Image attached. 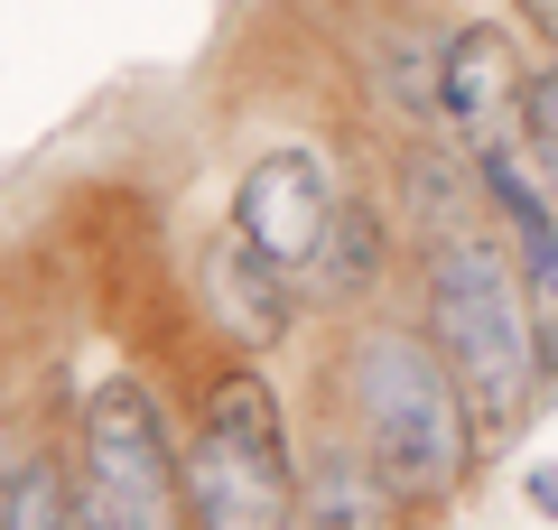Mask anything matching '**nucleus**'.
Instances as JSON below:
<instances>
[{
    "instance_id": "1",
    "label": "nucleus",
    "mask_w": 558,
    "mask_h": 530,
    "mask_svg": "<svg viewBox=\"0 0 558 530\" xmlns=\"http://www.w3.org/2000/svg\"><path fill=\"white\" fill-rule=\"evenodd\" d=\"M428 345L447 353V373L465 392V419L494 447L502 429H521V410L539 400L549 345L531 316V279L494 233H428Z\"/></svg>"
},
{
    "instance_id": "2",
    "label": "nucleus",
    "mask_w": 558,
    "mask_h": 530,
    "mask_svg": "<svg viewBox=\"0 0 558 530\" xmlns=\"http://www.w3.org/2000/svg\"><path fill=\"white\" fill-rule=\"evenodd\" d=\"M354 447L391 484V503H447L475 466V419L447 353L410 326H373L354 345Z\"/></svg>"
},
{
    "instance_id": "3",
    "label": "nucleus",
    "mask_w": 558,
    "mask_h": 530,
    "mask_svg": "<svg viewBox=\"0 0 558 530\" xmlns=\"http://www.w3.org/2000/svg\"><path fill=\"white\" fill-rule=\"evenodd\" d=\"M186 530H299V456L260 363H233L205 392L186 437Z\"/></svg>"
},
{
    "instance_id": "4",
    "label": "nucleus",
    "mask_w": 558,
    "mask_h": 530,
    "mask_svg": "<svg viewBox=\"0 0 558 530\" xmlns=\"http://www.w3.org/2000/svg\"><path fill=\"white\" fill-rule=\"evenodd\" d=\"M75 511L102 530H186V456L140 373H102L75 419Z\"/></svg>"
},
{
    "instance_id": "5",
    "label": "nucleus",
    "mask_w": 558,
    "mask_h": 530,
    "mask_svg": "<svg viewBox=\"0 0 558 530\" xmlns=\"http://www.w3.org/2000/svg\"><path fill=\"white\" fill-rule=\"evenodd\" d=\"M196 308L233 353H270L299 316V289H289V261H270L252 233H215L196 252Z\"/></svg>"
},
{
    "instance_id": "6",
    "label": "nucleus",
    "mask_w": 558,
    "mask_h": 530,
    "mask_svg": "<svg viewBox=\"0 0 558 530\" xmlns=\"http://www.w3.org/2000/svg\"><path fill=\"white\" fill-rule=\"evenodd\" d=\"M326 215H336V177H326L317 149H270V158L233 186V233H252L260 252L289 261V270H307Z\"/></svg>"
},
{
    "instance_id": "7",
    "label": "nucleus",
    "mask_w": 558,
    "mask_h": 530,
    "mask_svg": "<svg viewBox=\"0 0 558 530\" xmlns=\"http://www.w3.org/2000/svg\"><path fill=\"white\" fill-rule=\"evenodd\" d=\"M438 84H447V121L465 131V149H512L521 140V84H512V57H502L494 28H465V38H447L438 57Z\"/></svg>"
},
{
    "instance_id": "8",
    "label": "nucleus",
    "mask_w": 558,
    "mask_h": 530,
    "mask_svg": "<svg viewBox=\"0 0 558 530\" xmlns=\"http://www.w3.org/2000/svg\"><path fill=\"white\" fill-rule=\"evenodd\" d=\"M381 252H391L381 215H373V205H354V196H336L317 252H307V279H317V298H373L381 289Z\"/></svg>"
},
{
    "instance_id": "9",
    "label": "nucleus",
    "mask_w": 558,
    "mask_h": 530,
    "mask_svg": "<svg viewBox=\"0 0 558 530\" xmlns=\"http://www.w3.org/2000/svg\"><path fill=\"white\" fill-rule=\"evenodd\" d=\"M475 186H484V177H475ZM475 186H465L447 158H428V149L410 158V205H418V224H428V233H465V215H475Z\"/></svg>"
},
{
    "instance_id": "10",
    "label": "nucleus",
    "mask_w": 558,
    "mask_h": 530,
    "mask_svg": "<svg viewBox=\"0 0 558 530\" xmlns=\"http://www.w3.org/2000/svg\"><path fill=\"white\" fill-rule=\"evenodd\" d=\"M65 511H75V474H65L57 456H28L20 466V503H10V530H65Z\"/></svg>"
},
{
    "instance_id": "11",
    "label": "nucleus",
    "mask_w": 558,
    "mask_h": 530,
    "mask_svg": "<svg viewBox=\"0 0 558 530\" xmlns=\"http://www.w3.org/2000/svg\"><path fill=\"white\" fill-rule=\"evenodd\" d=\"M521 140H531L539 177H549V196H558V65L521 75Z\"/></svg>"
},
{
    "instance_id": "12",
    "label": "nucleus",
    "mask_w": 558,
    "mask_h": 530,
    "mask_svg": "<svg viewBox=\"0 0 558 530\" xmlns=\"http://www.w3.org/2000/svg\"><path fill=\"white\" fill-rule=\"evenodd\" d=\"M20 466H28V456L0 447V530H10V503H20Z\"/></svg>"
},
{
    "instance_id": "13",
    "label": "nucleus",
    "mask_w": 558,
    "mask_h": 530,
    "mask_svg": "<svg viewBox=\"0 0 558 530\" xmlns=\"http://www.w3.org/2000/svg\"><path fill=\"white\" fill-rule=\"evenodd\" d=\"M531 511H549V521H558V466H539V474H531Z\"/></svg>"
},
{
    "instance_id": "14",
    "label": "nucleus",
    "mask_w": 558,
    "mask_h": 530,
    "mask_svg": "<svg viewBox=\"0 0 558 530\" xmlns=\"http://www.w3.org/2000/svg\"><path fill=\"white\" fill-rule=\"evenodd\" d=\"M521 10H531V20L549 28V47H558V0H521Z\"/></svg>"
},
{
    "instance_id": "15",
    "label": "nucleus",
    "mask_w": 558,
    "mask_h": 530,
    "mask_svg": "<svg viewBox=\"0 0 558 530\" xmlns=\"http://www.w3.org/2000/svg\"><path fill=\"white\" fill-rule=\"evenodd\" d=\"M65 530H102V521H94V511H65Z\"/></svg>"
}]
</instances>
